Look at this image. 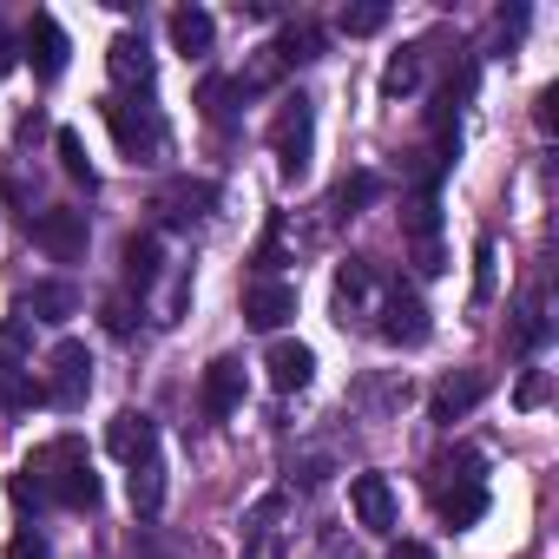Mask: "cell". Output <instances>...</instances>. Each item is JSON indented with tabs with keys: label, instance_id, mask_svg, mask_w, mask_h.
<instances>
[{
	"label": "cell",
	"instance_id": "obj_22",
	"mask_svg": "<svg viewBox=\"0 0 559 559\" xmlns=\"http://www.w3.org/2000/svg\"><path fill=\"white\" fill-rule=\"evenodd\" d=\"M349 40H369V34H382L389 27V8H343V21H336Z\"/></svg>",
	"mask_w": 559,
	"mask_h": 559
},
{
	"label": "cell",
	"instance_id": "obj_20",
	"mask_svg": "<svg viewBox=\"0 0 559 559\" xmlns=\"http://www.w3.org/2000/svg\"><path fill=\"white\" fill-rule=\"evenodd\" d=\"M152 276H158V237H132V243H126V284L145 290Z\"/></svg>",
	"mask_w": 559,
	"mask_h": 559
},
{
	"label": "cell",
	"instance_id": "obj_21",
	"mask_svg": "<svg viewBox=\"0 0 559 559\" xmlns=\"http://www.w3.org/2000/svg\"><path fill=\"white\" fill-rule=\"evenodd\" d=\"M27 349H34L27 323H0V376H14V369H27Z\"/></svg>",
	"mask_w": 559,
	"mask_h": 559
},
{
	"label": "cell",
	"instance_id": "obj_32",
	"mask_svg": "<svg viewBox=\"0 0 559 559\" xmlns=\"http://www.w3.org/2000/svg\"><path fill=\"white\" fill-rule=\"evenodd\" d=\"M389 559H435V552H428V546H415V539H402V546H395Z\"/></svg>",
	"mask_w": 559,
	"mask_h": 559
},
{
	"label": "cell",
	"instance_id": "obj_16",
	"mask_svg": "<svg viewBox=\"0 0 559 559\" xmlns=\"http://www.w3.org/2000/svg\"><path fill=\"white\" fill-rule=\"evenodd\" d=\"M112 80L119 86H152V53H145L139 34H119L112 40Z\"/></svg>",
	"mask_w": 559,
	"mask_h": 559
},
{
	"label": "cell",
	"instance_id": "obj_9",
	"mask_svg": "<svg viewBox=\"0 0 559 559\" xmlns=\"http://www.w3.org/2000/svg\"><path fill=\"white\" fill-rule=\"evenodd\" d=\"M237 402H243V362H237V356H217V362L204 369L198 408H204L211 421H224V415H237Z\"/></svg>",
	"mask_w": 559,
	"mask_h": 559
},
{
	"label": "cell",
	"instance_id": "obj_29",
	"mask_svg": "<svg viewBox=\"0 0 559 559\" xmlns=\"http://www.w3.org/2000/svg\"><path fill=\"white\" fill-rule=\"evenodd\" d=\"M376 198V178H349L343 191H336V211H356V204H369Z\"/></svg>",
	"mask_w": 559,
	"mask_h": 559
},
{
	"label": "cell",
	"instance_id": "obj_14",
	"mask_svg": "<svg viewBox=\"0 0 559 559\" xmlns=\"http://www.w3.org/2000/svg\"><path fill=\"white\" fill-rule=\"evenodd\" d=\"M211 34H217V21H211L204 8H178V14H171V47H178L185 60H204V53H211Z\"/></svg>",
	"mask_w": 559,
	"mask_h": 559
},
{
	"label": "cell",
	"instance_id": "obj_4",
	"mask_svg": "<svg viewBox=\"0 0 559 559\" xmlns=\"http://www.w3.org/2000/svg\"><path fill=\"white\" fill-rule=\"evenodd\" d=\"M376 336H382V343H402V349L428 343V310H421V297L402 290V284H389V290H382V323H376Z\"/></svg>",
	"mask_w": 559,
	"mask_h": 559
},
{
	"label": "cell",
	"instance_id": "obj_19",
	"mask_svg": "<svg viewBox=\"0 0 559 559\" xmlns=\"http://www.w3.org/2000/svg\"><path fill=\"white\" fill-rule=\"evenodd\" d=\"M158 500H165V467H158V454H152V461L132 467V507H139V513H158Z\"/></svg>",
	"mask_w": 559,
	"mask_h": 559
},
{
	"label": "cell",
	"instance_id": "obj_11",
	"mask_svg": "<svg viewBox=\"0 0 559 559\" xmlns=\"http://www.w3.org/2000/svg\"><path fill=\"white\" fill-rule=\"evenodd\" d=\"M263 369H270V389H310V376H317V356H310V343H290V336H276L270 343V356H263Z\"/></svg>",
	"mask_w": 559,
	"mask_h": 559
},
{
	"label": "cell",
	"instance_id": "obj_28",
	"mask_svg": "<svg viewBox=\"0 0 559 559\" xmlns=\"http://www.w3.org/2000/svg\"><path fill=\"white\" fill-rule=\"evenodd\" d=\"M474 297H480V304L493 297V243H480V250H474Z\"/></svg>",
	"mask_w": 559,
	"mask_h": 559
},
{
	"label": "cell",
	"instance_id": "obj_24",
	"mask_svg": "<svg viewBox=\"0 0 559 559\" xmlns=\"http://www.w3.org/2000/svg\"><path fill=\"white\" fill-rule=\"evenodd\" d=\"M230 99H243V93H237V80H204V86H198V112H204V119H224V112H230Z\"/></svg>",
	"mask_w": 559,
	"mask_h": 559
},
{
	"label": "cell",
	"instance_id": "obj_3",
	"mask_svg": "<svg viewBox=\"0 0 559 559\" xmlns=\"http://www.w3.org/2000/svg\"><path fill=\"white\" fill-rule=\"evenodd\" d=\"M106 126H112V139H119V152L139 165V158H152L158 145H165V126H158V112H145V106H126V99H106Z\"/></svg>",
	"mask_w": 559,
	"mask_h": 559
},
{
	"label": "cell",
	"instance_id": "obj_17",
	"mask_svg": "<svg viewBox=\"0 0 559 559\" xmlns=\"http://www.w3.org/2000/svg\"><path fill=\"white\" fill-rule=\"evenodd\" d=\"M480 513H487V487L480 480H461L454 493H441V520L448 526H474Z\"/></svg>",
	"mask_w": 559,
	"mask_h": 559
},
{
	"label": "cell",
	"instance_id": "obj_5",
	"mask_svg": "<svg viewBox=\"0 0 559 559\" xmlns=\"http://www.w3.org/2000/svg\"><path fill=\"white\" fill-rule=\"evenodd\" d=\"M34 237H40V250H47L53 263H73V257H86V211L53 204V211L34 217Z\"/></svg>",
	"mask_w": 559,
	"mask_h": 559
},
{
	"label": "cell",
	"instance_id": "obj_8",
	"mask_svg": "<svg viewBox=\"0 0 559 559\" xmlns=\"http://www.w3.org/2000/svg\"><path fill=\"white\" fill-rule=\"evenodd\" d=\"M21 53L34 60V73H40V80H60V73H67V53H73V47H67V27H60L53 14H34V27H27Z\"/></svg>",
	"mask_w": 559,
	"mask_h": 559
},
{
	"label": "cell",
	"instance_id": "obj_12",
	"mask_svg": "<svg viewBox=\"0 0 559 559\" xmlns=\"http://www.w3.org/2000/svg\"><path fill=\"white\" fill-rule=\"evenodd\" d=\"M487 389H493V376H487V369H461V376H448V382L435 389L428 415H435V421H461V415H467Z\"/></svg>",
	"mask_w": 559,
	"mask_h": 559
},
{
	"label": "cell",
	"instance_id": "obj_18",
	"mask_svg": "<svg viewBox=\"0 0 559 559\" xmlns=\"http://www.w3.org/2000/svg\"><path fill=\"white\" fill-rule=\"evenodd\" d=\"M53 152H60V171H67L73 185H93V158H86V139H80L73 126L53 132Z\"/></svg>",
	"mask_w": 559,
	"mask_h": 559
},
{
	"label": "cell",
	"instance_id": "obj_6",
	"mask_svg": "<svg viewBox=\"0 0 559 559\" xmlns=\"http://www.w3.org/2000/svg\"><path fill=\"white\" fill-rule=\"evenodd\" d=\"M297 317V284H276V276H257L243 290V323L250 330H284Z\"/></svg>",
	"mask_w": 559,
	"mask_h": 559
},
{
	"label": "cell",
	"instance_id": "obj_15",
	"mask_svg": "<svg viewBox=\"0 0 559 559\" xmlns=\"http://www.w3.org/2000/svg\"><path fill=\"white\" fill-rule=\"evenodd\" d=\"M21 310H27L34 323H67V317L80 310V290H73V284H34Z\"/></svg>",
	"mask_w": 559,
	"mask_h": 559
},
{
	"label": "cell",
	"instance_id": "obj_27",
	"mask_svg": "<svg viewBox=\"0 0 559 559\" xmlns=\"http://www.w3.org/2000/svg\"><path fill=\"white\" fill-rule=\"evenodd\" d=\"M8 559H53V546L27 526V533H14V539H8Z\"/></svg>",
	"mask_w": 559,
	"mask_h": 559
},
{
	"label": "cell",
	"instance_id": "obj_1",
	"mask_svg": "<svg viewBox=\"0 0 559 559\" xmlns=\"http://www.w3.org/2000/svg\"><path fill=\"white\" fill-rule=\"evenodd\" d=\"M47 402L53 408H80L86 402V389H93V356H86V343H60L53 356H47Z\"/></svg>",
	"mask_w": 559,
	"mask_h": 559
},
{
	"label": "cell",
	"instance_id": "obj_26",
	"mask_svg": "<svg viewBox=\"0 0 559 559\" xmlns=\"http://www.w3.org/2000/svg\"><path fill=\"white\" fill-rule=\"evenodd\" d=\"M513 343H520V349L546 343V317H539V304H526V310H520V330H513Z\"/></svg>",
	"mask_w": 559,
	"mask_h": 559
},
{
	"label": "cell",
	"instance_id": "obj_10",
	"mask_svg": "<svg viewBox=\"0 0 559 559\" xmlns=\"http://www.w3.org/2000/svg\"><path fill=\"white\" fill-rule=\"evenodd\" d=\"M349 507H356V520L369 533H395V487H389V474H356L349 480Z\"/></svg>",
	"mask_w": 559,
	"mask_h": 559
},
{
	"label": "cell",
	"instance_id": "obj_2",
	"mask_svg": "<svg viewBox=\"0 0 559 559\" xmlns=\"http://www.w3.org/2000/svg\"><path fill=\"white\" fill-rule=\"evenodd\" d=\"M270 145H276L284 178L297 185L310 171V99H284V112H276V126H270Z\"/></svg>",
	"mask_w": 559,
	"mask_h": 559
},
{
	"label": "cell",
	"instance_id": "obj_13",
	"mask_svg": "<svg viewBox=\"0 0 559 559\" xmlns=\"http://www.w3.org/2000/svg\"><path fill=\"white\" fill-rule=\"evenodd\" d=\"M369 297H376V270H369L362 257H349V263L336 270V310H343V323H349L356 310H369Z\"/></svg>",
	"mask_w": 559,
	"mask_h": 559
},
{
	"label": "cell",
	"instance_id": "obj_7",
	"mask_svg": "<svg viewBox=\"0 0 559 559\" xmlns=\"http://www.w3.org/2000/svg\"><path fill=\"white\" fill-rule=\"evenodd\" d=\"M106 448H112V461H126V467L152 461V454H158V428H152V415H145V408H119L112 428H106Z\"/></svg>",
	"mask_w": 559,
	"mask_h": 559
},
{
	"label": "cell",
	"instance_id": "obj_25",
	"mask_svg": "<svg viewBox=\"0 0 559 559\" xmlns=\"http://www.w3.org/2000/svg\"><path fill=\"white\" fill-rule=\"evenodd\" d=\"M165 204H171V217H198L211 204V185H178V191H165Z\"/></svg>",
	"mask_w": 559,
	"mask_h": 559
},
{
	"label": "cell",
	"instance_id": "obj_30",
	"mask_svg": "<svg viewBox=\"0 0 559 559\" xmlns=\"http://www.w3.org/2000/svg\"><path fill=\"white\" fill-rule=\"evenodd\" d=\"M546 389H552V382H546V376L533 369V376H520V389H513V402H520V408H539V402H546Z\"/></svg>",
	"mask_w": 559,
	"mask_h": 559
},
{
	"label": "cell",
	"instance_id": "obj_31",
	"mask_svg": "<svg viewBox=\"0 0 559 559\" xmlns=\"http://www.w3.org/2000/svg\"><path fill=\"white\" fill-rule=\"evenodd\" d=\"M14 67H21V40H14V34H0V80H8Z\"/></svg>",
	"mask_w": 559,
	"mask_h": 559
},
{
	"label": "cell",
	"instance_id": "obj_23",
	"mask_svg": "<svg viewBox=\"0 0 559 559\" xmlns=\"http://www.w3.org/2000/svg\"><path fill=\"white\" fill-rule=\"evenodd\" d=\"M415 73H421V47H402V53L389 60V73H382V93H408Z\"/></svg>",
	"mask_w": 559,
	"mask_h": 559
}]
</instances>
